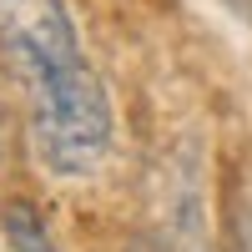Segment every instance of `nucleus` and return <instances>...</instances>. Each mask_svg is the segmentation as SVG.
<instances>
[{
	"instance_id": "2",
	"label": "nucleus",
	"mask_w": 252,
	"mask_h": 252,
	"mask_svg": "<svg viewBox=\"0 0 252 252\" xmlns=\"http://www.w3.org/2000/svg\"><path fill=\"white\" fill-rule=\"evenodd\" d=\"M0 222H5V247L10 252H61L56 237H51V227L40 222V212L31 202H10Z\"/></svg>"
},
{
	"instance_id": "1",
	"label": "nucleus",
	"mask_w": 252,
	"mask_h": 252,
	"mask_svg": "<svg viewBox=\"0 0 252 252\" xmlns=\"http://www.w3.org/2000/svg\"><path fill=\"white\" fill-rule=\"evenodd\" d=\"M0 66L20 86L35 161L51 177H91L111 152V96L81 56L66 0H0Z\"/></svg>"
},
{
	"instance_id": "3",
	"label": "nucleus",
	"mask_w": 252,
	"mask_h": 252,
	"mask_svg": "<svg viewBox=\"0 0 252 252\" xmlns=\"http://www.w3.org/2000/svg\"><path fill=\"white\" fill-rule=\"evenodd\" d=\"M5 152H10V141H5V121H0V161H5Z\"/></svg>"
},
{
	"instance_id": "4",
	"label": "nucleus",
	"mask_w": 252,
	"mask_h": 252,
	"mask_svg": "<svg viewBox=\"0 0 252 252\" xmlns=\"http://www.w3.org/2000/svg\"><path fill=\"white\" fill-rule=\"evenodd\" d=\"M141 252H152V247H141Z\"/></svg>"
}]
</instances>
